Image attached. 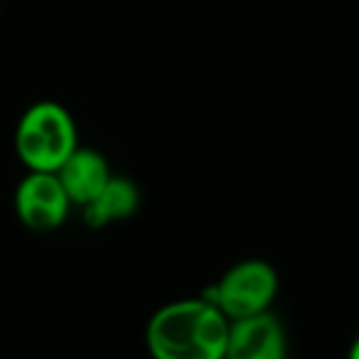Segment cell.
Masks as SVG:
<instances>
[{
    "instance_id": "1",
    "label": "cell",
    "mask_w": 359,
    "mask_h": 359,
    "mask_svg": "<svg viewBox=\"0 0 359 359\" xmlns=\"http://www.w3.org/2000/svg\"><path fill=\"white\" fill-rule=\"evenodd\" d=\"M226 339L229 318L205 298L163 305L145 327L153 359H224Z\"/></svg>"
},
{
    "instance_id": "2",
    "label": "cell",
    "mask_w": 359,
    "mask_h": 359,
    "mask_svg": "<svg viewBox=\"0 0 359 359\" xmlns=\"http://www.w3.org/2000/svg\"><path fill=\"white\" fill-rule=\"evenodd\" d=\"M76 148V126L72 114L57 101L32 104L15 130L18 158L32 172H57Z\"/></svg>"
},
{
    "instance_id": "3",
    "label": "cell",
    "mask_w": 359,
    "mask_h": 359,
    "mask_svg": "<svg viewBox=\"0 0 359 359\" xmlns=\"http://www.w3.org/2000/svg\"><path fill=\"white\" fill-rule=\"evenodd\" d=\"M278 293V273L264 259H246L224 271L215 285L202 293V298L215 303L229 320L249 318L271 310Z\"/></svg>"
},
{
    "instance_id": "4",
    "label": "cell",
    "mask_w": 359,
    "mask_h": 359,
    "mask_svg": "<svg viewBox=\"0 0 359 359\" xmlns=\"http://www.w3.org/2000/svg\"><path fill=\"white\" fill-rule=\"evenodd\" d=\"M69 197L55 172H32L18 185L15 212L32 231H55L69 215Z\"/></svg>"
},
{
    "instance_id": "5",
    "label": "cell",
    "mask_w": 359,
    "mask_h": 359,
    "mask_svg": "<svg viewBox=\"0 0 359 359\" xmlns=\"http://www.w3.org/2000/svg\"><path fill=\"white\" fill-rule=\"evenodd\" d=\"M285 330L271 310L229 320L224 359H285Z\"/></svg>"
},
{
    "instance_id": "6",
    "label": "cell",
    "mask_w": 359,
    "mask_h": 359,
    "mask_svg": "<svg viewBox=\"0 0 359 359\" xmlns=\"http://www.w3.org/2000/svg\"><path fill=\"white\" fill-rule=\"evenodd\" d=\"M62 187H65L67 197L72 205H89L96 195L106 187L111 180L109 160L94 148H79L76 145L74 153L62 163L57 170Z\"/></svg>"
},
{
    "instance_id": "7",
    "label": "cell",
    "mask_w": 359,
    "mask_h": 359,
    "mask_svg": "<svg viewBox=\"0 0 359 359\" xmlns=\"http://www.w3.org/2000/svg\"><path fill=\"white\" fill-rule=\"evenodd\" d=\"M140 207V190L133 180L111 175L106 187L84 205V222L91 229H104L116 222H123L133 217Z\"/></svg>"
},
{
    "instance_id": "8",
    "label": "cell",
    "mask_w": 359,
    "mask_h": 359,
    "mask_svg": "<svg viewBox=\"0 0 359 359\" xmlns=\"http://www.w3.org/2000/svg\"><path fill=\"white\" fill-rule=\"evenodd\" d=\"M347 359H359V337L352 342V347H349V354H347Z\"/></svg>"
}]
</instances>
